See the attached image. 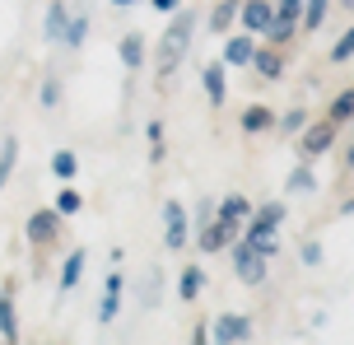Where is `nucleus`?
I'll return each instance as SVG.
<instances>
[{"mask_svg": "<svg viewBox=\"0 0 354 345\" xmlns=\"http://www.w3.org/2000/svg\"><path fill=\"white\" fill-rule=\"evenodd\" d=\"M280 224H284V205H280V201L257 205V210H252V219L243 224V238H248V243L266 257V261L280 252V243H275V229H280Z\"/></svg>", "mask_w": 354, "mask_h": 345, "instance_id": "nucleus-2", "label": "nucleus"}, {"mask_svg": "<svg viewBox=\"0 0 354 345\" xmlns=\"http://www.w3.org/2000/svg\"><path fill=\"white\" fill-rule=\"evenodd\" d=\"M84 37H88V15H71V24H66V37H61V42H66L71 52H80V47H84Z\"/></svg>", "mask_w": 354, "mask_h": 345, "instance_id": "nucleus-26", "label": "nucleus"}, {"mask_svg": "<svg viewBox=\"0 0 354 345\" xmlns=\"http://www.w3.org/2000/svg\"><path fill=\"white\" fill-rule=\"evenodd\" d=\"M233 271H238L243 285H261V280H266V257L252 248L248 238H243V243H233Z\"/></svg>", "mask_w": 354, "mask_h": 345, "instance_id": "nucleus-6", "label": "nucleus"}, {"mask_svg": "<svg viewBox=\"0 0 354 345\" xmlns=\"http://www.w3.org/2000/svg\"><path fill=\"white\" fill-rule=\"evenodd\" d=\"M112 5H136V0H112Z\"/></svg>", "mask_w": 354, "mask_h": 345, "instance_id": "nucleus-38", "label": "nucleus"}, {"mask_svg": "<svg viewBox=\"0 0 354 345\" xmlns=\"http://www.w3.org/2000/svg\"><path fill=\"white\" fill-rule=\"evenodd\" d=\"M214 215L224 219V224H238V229H243V224L252 219V201L243 196V192H229V196L214 205Z\"/></svg>", "mask_w": 354, "mask_h": 345, "instance_id": "nucleus-13", "label": "nucleus"}, {"mask_svg": "<svg viewBox=\"0 0 354 345\" xmlns=\"http://www.w3.org/2000/svg\"><path fill=\"white\" fill-rule=\"evenodd\" d=\"M252 336V317L248 313H219L210 327V341L214 345H243Z\"/></svg>", "mask_w": 354, "mask_h": 345, "instance_id": "nucleus-5", "label": "nucleus"}, {"mask_svg": "<svg viewBox=\"0 0 354 345\" xmlns=\"http://www.w3.org/2000/svg\"><path fill=\"white\" fill-rule=\"evenodd\" d=\"M66 24H71L66 0H52V5H47V24H42V28H47V42H61V37H66Z\"/></svg>", "mask_w": 354, "mask_h": 345, "instance_id": "nucleus-22", "label": "nucleus"}, {"mask_svg": "<svg viewBox=\"0 0 354 345\" xmlns=\"http://www.w3.org/2000/svg\"><path fill=\"white\" fill-rule=\"evenodd\" d=\"M326 117H331L336 127H350V122H354V84H350V89H340L336 98H331V108H326Z\"/></svg>", "mask_w": 354, "mask_h": 345, "instance_id": "nucleus-24", "label": "nucleus"}, {"mask_svg": "<svg viewBox=\"0 0 354 345\" xmlns=\"http://www.w3.org/2000/svg\"><path fill=\"white\" fill-rule=\"evenodd\" d=\"M238 24H243V33L266 37V33H270V24H275V5H270V0H243Z\"/></svg>", "mask_w": 354, "mask_h": 345, "instance_id": "nucleus-7", "label": "nucleus"}, {"mask_svg": "<svg viewBox=\"0 0 354 345\" xmlns=\"http://www.w3.org/2000/svg\"><path fill=\"white\" fill-rule=\"evenodd\" d=\"M37 98H42V108H56V103H61V80H56V75H47Z\"/></svg>", "mask_w": 354, "mask_h": 345, "instance_id": "nucleus-32", "label": "nucleus"}, {"mask_svg": "<svg viewBox=\"0 0 354 345\" xmlns=\"http://www.w3.org/2000/svg\"><path fill=\"white\" fill-rule=\"evenodd\" d=\"M336 122L331 117H322V122H308V127L299 131V154L313 164V159H322V154H331V145H336Z\"/></svg>", "mask_w": 354, "mask_h": 345, "instance_id": "nucleus-3", "label": "nucleus"}, {"mask_svg": "<svg viewBox=\"0 0 354 345\" xmlns=\"http://www.w3.org/2000/svg\"><path fill=\"white\" fill-rule=\"evenodd\" d=\"M201 290H205V271H201V266H187V271L177 275V299H182V304H196Z\"/></svg>", "mask_w": 354, "mask_h": 345, "instance_id": "nucleus-20", "label": "nucleus"}, {"mask_svg": "<svg viewBox=\"0 0 354 345\" xmlns=\"http://www.w3.org/2000/svg\"><path fill=\"white\" fill-rule=\"evenodd\" d=\"M145 136H149V164H163V122H145Z\"/></svg>", "mask_w": 354, "mask_h": 345, "instance_id": "nucleus-29", "label": "nucleus"}, {"mask_svg": "<svg viewBox=\"0 0 354 345\" xmlns=\"http://www.w3.org/2000/svg\"><path fill=\"white\" fill-rule=\"evenodd\" d=\"M192 345H210V327H196L192 331Z\"/></svg>", "mask_w": 354, "mask_h": 345, "instance_id": "nucleus-36", "label": "nucleus"}, {"mask_svg": "<svg viewBox=\"0 0 354 345\" xmlns=\"http://www.w3.org/2000/svg\"><path fill=\"white\" fill-rule=\"evenodd\" d=\"M275 127H280L284 136H299V131L308 127V112H303V108H289L284 117H275Z\"/></svg>", "mask_w": 354, "mask_h": 345, "instance_id": "nucleus-30", "label": "nucleus"}, {"mask_svg": "<svg viewBox=\"0 0 354 345\" xmlns=\"http://www.w3.org/2000/svg\"><path fill=\"white\" fill-rule=\"evenodd\" d=\"M117 56H122V71L136 75V71L145 66V37H140V33H126L122 42H117Z\"/></svg>", "mask_w": 354, "mask_h": 345, "instance_id": "nucleus-17", "label": "nucleus"}, {"mask_svg": "<svg viewBox=\"0 0 354 345\" xmlns=\"http://www.w3.org/2000/svg\"><path fill=\"white\" fill-rule=\"evenodd\" d=\"M350 127H354V122H350Z\"/></svg>", "mask_w": 354, "mask_h": 345, "instance_id": "nucleus-40", "label": "nucleus"}, {"mask_svg": "<svg viewBox=\"0 0 354 345\" xmlns=\"http://www.w3.org/2000/svg\"><path fill=\"white\" fill-rule=\"evenodd\" d=\"M233 238H238V224H224V219L214 215L210 224H201V234H196V248H201V252H224Z\"/></svg>", "mask_w": 354, "mask_h": 345, "instance_id": "nucleus-9", "label": "nucleus"}, {"mask_svg": "<svg viewBox=\"0 0 354 345\" xmlns=\"http://www.w3.org/2000/svg\"><path fill=\"white\" fill-rule=\"evenodd\" d=\"M331 61H336V66L354 61V28H345V33L336 37V47H331Z\"/></svg>", "mask_w": 354, "mask_h": 345, "instance_id": "nucleus-31", "label": "nucleus"}, {"mask_svg": "<svg viewBox=\"0 0 354 345\" xmlns=\"http://www.w3.org/2000/svg\"><path fill=\"white\" fill-rule=\"evenodd\" d=\"M52 173L61 182H75V173H80V159H75V149H56L52 154Z\"/></svg>", "mask_w": 354, "mask_h": 345, "instance_id": "nucleus-25", "label": "nucleus"}, {"mask_svg": "<svg viewBox=\"0 0 354 345\" xmlns=\"http://www.w3.org/2000/svg\"><path fill=\"white\" fill-rule=\"evenodd\" d=\"M201 89L210 98V108H224V98H229V66H224V61H210V66L201 71Z\"/></svg>", "mask_w": 354, "mask_h": 345, "instance_id": "nucleus-10", "label": "nucleus"}, {"mask_svg": "<svg viewBox=\"0 0 354 345\" xmlns=\"http://www.w3.org/2000/svg\"><path fill=\"white\" fill-rule=\"evenodd\" d=\"M248 71H257L261 80H280V75H284V56H280V47H270V42H266V47H257V56H252Z\"/></svg>", "mask_w": 354, "mask_h": 345, "instance_id": "nucleus-15", "label": "nucleus"}, {"mask_svg": "<svg viewBox=\"0 0 354 345\" xmlns=\"http://www.w3.org/2000/svg\"><path fill=\"white\" fill-rule=\"evenodd\" d=\"M299 257H303V266H322V243H317V238H308V243L299 248Z\"/></svg>", "mask_w": 354, "mask_h": 345, "instance_id": "nucleus-33", "label": "nucleus"}, {"mask_svg": "<svg viewBox=\"0 0 354 345\" xmlns=\"http://www.w3.org/2000/svg\"><path fill=\"white\" fill-rule=\"evenodd\" d=\"M84 266H88V252H84V248H75V252L66 257V266H61V280H56V285H61V294H71L75 285L84 280Z\"/></svg>", "mask_w": 354, "mask_h": 345, "instance_id": "nucleus-18", "label": "nucleus"}, {"mask_svg": "<svg viewBox=\"0 0 354 345\" xmlns=\"http://www.w3.org/2000/svg\"><path fill=\"white\" fill-rule=\"evenodd\" d=\"M0 341L19 345V308H15V290H0Z\"/></svg>", "mask_w": 354, "mask_h": 345, "instance_id": "nucleus-12", "label": "nucleus"}, {"mask_svg": "<svg viewBox=\"0 0 354 345\" xmlns=\"http://www.w3.org/2000/svg\"><path fill=\"white\" fill-rule=\"evenodd\" d=\"M192 243V219H187V205L182 201H163V248H187Z\"/></svg>", "mask_w": 354, "mask_h": 345, "instance_id": "nucleus-4", "label": "nucleus"}, {"mask_svg": "<svg viewBox=\"0 0 354 345\" xmlns=\"http://www.w3.org/2000/svg\"><path fill=\"white\" fill-rule=\"evenodd\" d=\"M52 210H56V215H61V219H71V215H80V210H84V196L75 192L71 182H61V192H56Z\"/></svg>", "mask_w": 354, "mask_h": 345, "instance_id": "nucleus-23", "label": "nucleus"}, {"mask_svg": "<svg viewBox=\"0 0 354 345\" xmlns=\"http://www.w3.org/2000/svg\"><path fill=\"white\" fill-rule=\"evenodd\" d=\"M238 127L248 131V136H261V131H275V112L266 108V103H248L243 117H238Z\"/></svg>", "mask_w": 354, "mask_h": 345, "instance_id": "nucleus-16", "label": "nucleus"}, {"mask_svg": "<svg viewBox=\"0 0 354 345\" xmlns=\"http://www.w3.org/2000/svg\"><path fill=\"white\" fill-rule=\"evenodd\" d=\"M159 280H163L159 271H149V290H145V304H159V290H163Z\"/></svg>", "mask_w": 354, "mask_h": 345, "instance_id": "nucleus-34", "label": "nucleus"}, {"mask_svg": "<svg viewBox=\"0 0 354 345\" xmlns=\"http://www.w3.org/2000/svg\"><path fill=\"white\" fill-rule=\"evenodd\" d=\"M56 234H61V215H56L52 205H47V210H33V215H28V224H24V238H28L33 248L56 243Z\"/></svg>", "mask_w": 354, "mask_h": 345, "instance_id": "nucleus-8", "label": "nucleus"}, {"mask_svg": "<svg viewBox=\"0 0 354 345\" xmlns=\"http://www.w3.org/2000/svg\"><path fill=\"white\" fill-rule=\"evenodd\" d=\"M238 10H243V0H219V5L210 10V19H205L210 33H229L233 24H238Z\"/></svg>", "mask_w": 354, "mask_h": 345, "instance_id": "nucleus-19", "label": "nucleus"}, {"mask_svg": "<svg viewBox=\"0 0 354 345\" xmlns=\"http://www.w3.org/2000/svg\"><path fill=\"white\" fill-rule=\"evenodd\" d=\"M15 164H19V140L10 136V140L0 145V192H5V182H10V173H15Z\"/></svg>", "mask_w": 354, "mask_h": 345, "instance_id": "nucleus-28", "label": "nucleus"}, {"mask_svg": "<svg viewBox=\"0 0 354 345\" xmlns=\"http://www.w3.org/2000/svg\"><path fill=\"white\" fill-rule=\"evenodd\" d=\"M284 192H294V196H308V192H317V173L308 168V159H303L299 168H289V178H284Z\"/></svg>", "mask_w": 354, "mask_h": 345, "instance_id": "nucleus-21", "label": "nucleus"}, {"mask_svg": "<svg viewBox=\"0 0 354 345\" xmlns=\"http://www.w3.org/2000/svg\"><path fill=\"white\" fill-rule=\"evenodd\" d=\"M196 10H177V15H168V28H163L159 37V61H154V71H159V80H168V75L182 66V56L192 52V37H196Z\"/></svg>", "mask_w": 354, "mask_h": 345, "instance_id": "nucleus-1", "label": "nucleus"}, {"mask_svg": "<svg viewBox=\"0 0 354 345\" xmlns=\"http://www.w3.org/2000/svg\"><path fill=\"white\" fill-rule=\"evenodd\" d=\"M340 5H350V10H354V0H340Z\"/></svg>", "mask_w": 354, "mask_h": 345, "instance_id": "nucleus-39", "label": "nucleus"}, {"mask_svg": "<svg viewBox=\"0 0 354 345\" xmlns=\"http://www.w3.org/2000/svg\"><path fill=\"white\" fill-rule=\"evenodd\" d=\"M122 290H126V280L112 271V275L103 280V294H98V322H103V327L117 317V313H122Z\"/></svg>", "mask_w": 354, "mask_h": 345, "instance_id": "nucleus-11", "label": "nucleus"}, {"mask_svg": "<svg viewBox=\"0 0 354 345\" xmlns=\"http://www.w3.org/2000/svg\"><path fill=\"white\" fill-rule=\"evenodd\" d=\"M326 10H331V0H303V28L317 33L322 19H326Z\"/></svg>", "mask_w": 354, "mask_h": 345, "instance_id": "nucleus-27", "label": "nucleus"}, {"mask_svg": "<svg viewBox=\"0 0 354 345\" xmlns=\"http://www.w3.org/2000/svg\"><path fill=\"white\" fill-rule=\"evenodd\" d=\"M149 5H154L159 15H177V10H182V0H149Z\"/></svg>", "mask_w": 354, "mask_h": 345, "instance_id": "nucleus-35", "label": "nucleus"}, {"mask_svg": "<svg viewBox=\"0 0 354 345\" xmlns=\"http://www.w3.org/2000/svg\"><path fill=\"white\" fill-rule=\"evenodd\" d=\"M345 168H350V173H354V145L345 149Z\"/></svg>", "mask_w": 354, "mask_h": 345, "instance_id": "nucleus-37", "label": "nucleus"}, {"mask_svg": "<svg viewBox=\"0 0 354 345\" xmlns=\"http://www.w3.org/2000/svg\"><path fill=\"white\" fill-rule=\"evenodd\" d=\"M252 56H257V37L252 33H233L229 42H224V66H252Z\"/></svg>", "mask_w": 354, "mask_h": 345, "instance_id": "nucleus-14", "label": "nucleus"}]
</instances>
